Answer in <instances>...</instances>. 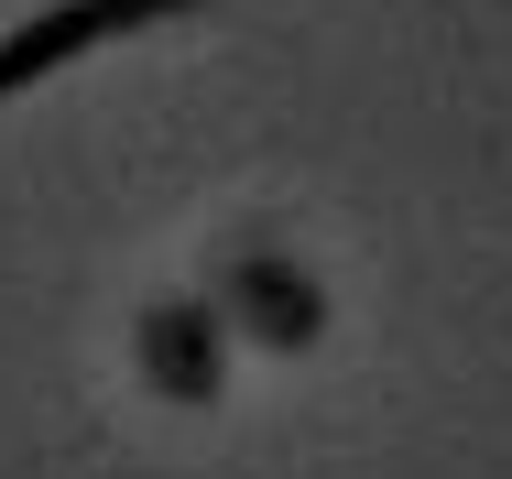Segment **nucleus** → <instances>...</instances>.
<instances>
[{"mask_svg": "<svg viewBox=\"0 0 512 479\" xmlns=\"http://www.w3.org/2000/svg\"><path fill=\"white\" fill-rule=\"evenodd\" d=\"M164 11H186V0H55V11H33V22L0 44V88H33V77L77 66L88 44H109V33H142V22H164Z\"/></svg>", "mask_w": 512, "mask_h": 479, "instance_id": "obj_1", "label": "nucleus"}, {"mask_svg": "<svg viewBox=\"0 0 512 479\" xmlns=\"http://www.w3.org/2000/svg\"><path fill=\"white\" fill-rule=\"evenodd\" d=\"M229 294H240V316H251L273 349H306L316 327H327V294H316L284 251H240V262H229Z\"/></svg>", "mask_w": 512, "mask_h": 479, "instance_id": "obj_2", "label": "nucleus"}, {"mask_svg": "<svg viewBox=\"0 0 512 479\" xmlns=\"http://www.w3.org/2000/svg\"><path fill=\"white\" fill-rule=\"evenodd\" d=\"M142 371L175 403H218V316L207 305H153L142 316Z\"/></svg>", "mask_w": 512, "mask_h": 479, "instance_id": "obj_3", "label": "nucleus"}]
</instances>
